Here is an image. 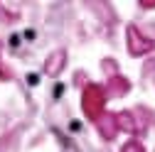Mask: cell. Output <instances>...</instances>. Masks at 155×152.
Masks as SVG:
<instances>
[{
    "label": "cell",
    "instance_id": "6da1fadb",
    "mask_svg": "<svg viewBox=\"0 0 155 152\" xmlns=\"http://www.w3.org/2000/svg\"><path fill=\"white\" fill-rule=\"evenodd\" d=\"M27 81H30V86H35L37 81H40V76H37V74H30V76H27Z\"/></svg>",
    "mask_w": 155,
    "mask_h": 152
},
{
    "label": "cell",
    "instance_id": "7a4b0ae2",
    "mask_svg": "<svg viewBox=\"0 0 155 152\" xmlns=\"http://www.w3.org/2000/svg\"><path fill=\"white\" fill-rule=\"evenodd\" d=\"M62 91H64V86H62V84H57V88H54V96H62Z\"/></svg>",
    "mask_w": 155,
    "mask_h": 152
}]
</instances>
